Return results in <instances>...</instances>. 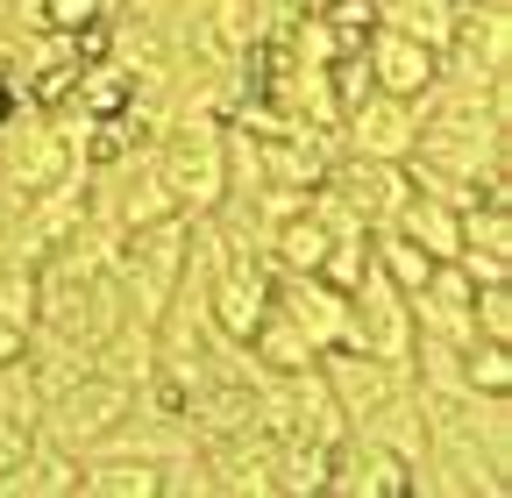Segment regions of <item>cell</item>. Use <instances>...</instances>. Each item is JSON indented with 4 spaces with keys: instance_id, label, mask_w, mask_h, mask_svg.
Wrapping results in <instances>:
<instances>
[{
    "instance_id": "1",
    "label": "cell",
    "mask_w": 512,
    "mask_h": 498,
    "mask_svg": "<svg viewBox=\"0 0 512 498\" xmlns=\"http://www.w3.org/2000/svg\"><path fill=\"white\" fill-rule=\"evenodd\" d=\"M121 413H128V385H107V378H79V392H64L57 406H50V442L57 449H86V442H100V434H114L121 427Z\"/></svg>"
},
{
    "instance_id": "2",
    "label": "cell",
    "mask_w": 512,
    "mask_h": 498,
    "mask_svg": "<svg viewBox=\"0 0 512 498\" xmlns=\"http://www.w3.org/2000/svg\"><path fill=\"white\" fill-rule=\"evenodd\" d=\"M363 43H370V72L384 79V93L413 100V93L434 86V50H427V43H413V36H399V29H384V36L370 29Z\"/></svg>"
},
{
    "instance_id": "3",
    "label": "cell",
    "mask_w": 512,
    "mask_h": 498,
    "mask_svg": "<svg viewBox=\"0 0 512 498\" xmlns=\"http://www.w3.org/2000/svg\"><path fill=\"white\" fill-rule=\"evenodd\" d=\"M164 164H171V193H178V200H200V207H207V200L221 193V143H214L207 129H178V143H171Z\"/></svg>"
},
{
    "instance_id": "4",
    "label": "cell",
    "mask_w": 512,
    "mask_h": 498,
    "mask_svg": "<svg viewBox=\"0 0 512 498\" xmlns=\"http://www.w3.org/2000/svg\"><path fill=\"white\" fill-rule=\"evenodd\" d=\"M335 470H342V477H335L342 491H413V463H406L399 449H384L377 434H363V442H356Z\"/></svg>"
},
{
    "instance_id": "5",
    "label": "cell",
    "mask_w": 512,
    "mask_h": 498,
    "mask_svg": "<svg viewBox=\"0 0 512 498\" xmlns=\"http://www.w3.org/2000/svg\"><path fill=\"white\" fill-rule=\"evenodd\" d=\"M328 385H335V406H342L349 420H377L384 399H392V378H384L370 356H363V363H356V356H335V363H328Z\"/></svg>"
},
{
    "instance_id": "6",
    "label": "cell",
    "mask_w": 512,
    "mask_h": 498,
    "mask_svg": "<svg viewBox=\"0 0 512 498\" xmlns=\"http://www.w3.org/2000/svg\"><path fill=\"white\" fill-rule=\"evenodd\" d=\"M420 136V114H413V100H370V107H356V143H370V157H399L406 143Z\"/></svg>"
},
{
    "instance_id": "7",
    "label": "cell",
    "mask_w": 512,
    "mask_h": 498,
    "mask_svg": "<svg viewBox=\"0 0 512 498\" xmlns=\"http://www.w3.org/2000/svg\"><path fill=\"white\" fill-rule=\"evenodd\" d=\"M285 321H292L306 342H328V335L349 328V306H335L328 292L313 285V271H306V278H285Z\"/></svg>"
},
{
    "instance_id": "8",
    "label": "cell",
    "mask_w": 512,
    "mask_h": 498,
    "mask_svg": "<svg viewBox=\"0 0 512 498\" xmlns=\"http://www.w3.org/2000/svg\"><path fill=\"white\" fill-rule=\"evenodd\" d=\"M335 185H342V200H349L356 214H377V221H384V214H399V171L384 164V157H370V164H349Z\"/></svg>"
},
{
    "instance_id": "9",
    "label": "cell",
    "mask_w": 512,
    "mask_h": 498,
    "mask_svg": "<svg viewBox=\"0 0 512 498\" xmlns=\"http://www.w3.org/2000/svg\"><path fill=\"white\" fill-rule=\"evenodd\" d=\"M214 314H221V328L249 335L256 321H264V278H256L249 264H228V278L214 285Z\"/></svg>"
},
{
    "instance_id": "10",
    "label": "cell",
    "mask_w": 512,
    "mask_h": 498,
    "mask_svg": "<svg viewBox=\"0 0 512 498\" xmlns=\"http://www.w3.org/2000/svg\"><path fill=\"white\" fill-rule=\"evenodd\" d=\"M399 221H406V235H420L434 257H456L463 249V221L448 214V200L434 193V200H420V207H399Z\"/></svg>"
},
{
    "instance_id": "11",
    "label": "cell",
    "mask_w": 512,
    "mask_h": 498,
    "mask_svg": "<svg viewBox=\"0 0 512 498\" xmlns=\"http://www.w3.org/2000/svg\"><path fill=\"white\" fill-rule=\"evenodd\" d=\"M392 22H399V36H413V43H427V50H448V43H456V15H448L441 0H392Z\"/></svg>"
},
{
    "instance_id": "12",
    "label": "cell",
    "mask_w": 512,
    "mask_h": 498,
    "mask_svg": "<svg viewBox=\"0 0 512 498\" xmlns=\"http://www.w3.org/2000/svg\"><path fill=\"white\" fill-rule=\"evenodd\" d=\"M86 491H164V477H157V463H136V470H93V477H79Z\"/></svg>"
},
{
    "instance_id": "13",
    "label": "cell",
    "mask_w": 512,
    "mask_h": 498,
    "mask_svg": "<svg viewBox=\"0 0 512 498\" xmlns=\"http://www.w3.org/2000/svg\"><path fill=\"white\" fill-rule=\"evenodd\" d=\"M221 15H228V36H235V43H256V36H264V0H228Z\"/></svg>"
},
{
    "instance_id": "14",
    "label": "cell",
    "mask_w": 512,
    "mask_h": 498,
    "mask_svg": "<svg viewBox=\"0 0 512 498\" xmlns=\"http://www.w3.org/2000/svg\"><path fill=\"white\" fill-rule=\"evenodd\" d=\"M100 15V0H43V22L50 29H86Z\"/></svg>"
}]
</instances>
